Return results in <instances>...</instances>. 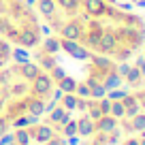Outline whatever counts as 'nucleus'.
<instances>
[{"label":"nucleus","instance_id":"obj_3","mask_svg":"<svg viewBox=\"0 0 145 145\" xmlns=\"http://www.w3.org/2000/svg\"><path fill=\"white\" fill-rule=\"evenodd\" d=\"M0 36L13 47L32 49L43 41V24L28 0H0Z\"/></svg>","mask_w":145,"mask_h":145},{"label":"nucleus","instance_id":"obj_1","mask_svg":"<svg viewBox=\"0 0 145 145\" xmlns=\"http://www.w3.org/2000/svg\"><path fill=\"white\" fill-rule=\"evenodd\" d=\"M43 30L75 49L126 62L145 45V19L115 0H34Z\"/></svg>","mask_w":145,"mask_h":145},{"label":"nucleus","instance_id":"obj_5","mask_svg":"<svg viewBox=\"0 0 145 145\" xmlns=\"http://www.w3.org/2000/svg\"><path fill=\"white\" fill-rule=\"evenodd\" d=\"M132 5H139V7H145V0H130Z\"/></svg>","mask_w":145,"mask_h":145},{"label":"nucleus","instance_id":"obj_4","mask_svg":"<svg viewBox=\"0 0 145 145\" xmlns=\"http://www.w3.org/2000/svg\"><path fill=\"white\" fill-rule=\"evenodd\" d=\"M13 49H15V47L11 45L7 39H2V36H0V68L13 60Z\"/></svg>","mask_w":145,"mask_h":145},{"label":"nucleus","instance_id":"obj_2","mask_svg":"<svg viewBox=\"0 0 145 145\" xmlns=\"http://www.w3.org/2000/svg\"><path fill=\"white\" fill-rule=\"evenodd\" d=\"M54 92V81L41 66L13 62L0 68V132L32 113H41Z\"/></svg>","mask_w":145,"mask_h":145}]
</instances>
